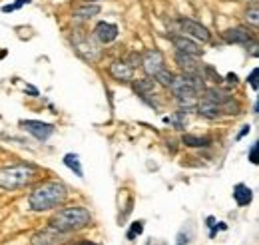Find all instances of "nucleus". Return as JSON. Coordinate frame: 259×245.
I'll use <instances>...</instances> for the list:
<instances>
[{
    "instance_id": "32",
    "label": "nucleus",
    "mask_w": 259,
    "mask_h": 245,
    "mask_svg": "<svg viewBox=\"0 0 259 245\" xmlns=\"http://www.w3.org/2000/svg\"><path fill=\"white\" fill-rule=\"evenodd\" d=\"M74 245H98V243H94V241H78V243Z\"/></svg>"
},
{
    "instance_id": "19",
    "label": "nucleus",
    "mask_w": 259,
    "mask_h": 245,
    "mask_svg": "<svg viewBox=\"0 0 259 245\" xmlns=\"http://www.w3.org/2000/svg\"><path fill=\"white\" fill-rule=\"evenodd\" d=\"M64 166L70 168L78 178H84V170H82V164H80V155H78V153H66Z\"/></svg>"
},
{
    "instance_id": "22",
    "label": "nucleus",
    "mask_w": 259,
    "mask_h": 245,
    "mask_svg": "<svg viewBox=\"0 0 259 245\" xmlns=\"http://www.w3.org/2000/svg\"><path fill=\"white\" fill-rule=\"evenodd\" d=\"M154 78H156V82H160L162 86H165V88H169L176 76H174V74H171L169 70H165V68H162V70H160V72H158V74H156Z\"/></svg>"
},
{
    "instance_id": "16",
    "label": "nucleus",
    "mask_w": 259,
    "mask_h": 245,
    "mask_svg": "<svg viewBox=\"0 0 259 245\" xmlns=\"http://www.w3.org/2000/svg\"><path fill=\"white\" fill-rule=\"evenodd\" d=\"M197 114H199L201 118H207V120H218V118L222 116V108H220L218 104H213V102L203 100V102L197 104Z\"/></svg>"
},
{
    "instance_id": "13",
    "label": "nucleus",
    "mask_w": 259,
    "mask_h": 245,
    "mask_svg": "<svg viewBox=\"0 0 259 245\" xmlns=\"http://www.w3.org/2000/svg\"><path fill=\"white\" fill-rule=\"evenodd\" d=\"M176 62H178V66H180L186 74H201V68H199V64H197V56L184 54V52H176Z\"/></svg>"
},
{
    "instance_id": "2",
    "label": "nucleus",
    "mask_w": 259,
    "mask_h": 245,
    "mask_svg": "<svg viewBox=\"0 0 259 245\" xmlns=\"http://www.w3.org/2000/svg\"><path fill=\"white\" fill-rule=\"evenodd\" d=\"M92 221V215L86 208H80V206H74V208H64L60 210L58 214L50 219V225L64 231V233H72V231H78V229H84L88 227Z\"/></svg>"
},
{
    "instance_id": "14",
    "label": "nucleus",
    "mask_w": 259,
    "mask_h": 245,
    "mask_svg": "<svg viewBox=\"0 0 259 245\" xmlns=\"http://www.w3.org/2000/svg\"><path fill=\"white\" fill-rule=\"evenodd\" d=\"M100 4L96 2H86V4H82V6H78L74 12H72V18L74 20H90V18H94L100 14Z\"/></svg>"
},
{
    "instance_id": "26",
    "label": "nucleus",
    "mask_w": 259,
    "mask_h": 245,
    "mask_svg": "<svg viewBox=\"0 0 259 245\" xmlns=\"http://www.w3.org/2000/svg\"><path fill=\"white\" fill-rule=\"evenodd\" d=\"M245 20L247 22H251L253 26H257V22H259V10H257V4H253L247 12H245Z\"/></svg>"
},
{
    "instance_id": "30",
    "label": "nucleus",
    "mask_w": 259,
    "mask_h": 245,
    "mask_svg": "<svg viewBox=\"0 0 259 245\" xmlns=\"http://www.w3.org/2000/svg\"><path fill=\"white\" fill-rule=\"evenodd\" d=\"M249 130H251V126H243V130L237 134V140H241L243 136H247V134H249Z\"/></svg>"
},
{
    "instance_id": "28",
    "label": "nucleus",
    "mask_w": 259,
    "mask_h": 245,
    "mask_svg": "<svg viewBox=\"0 0 259 245\" xmlns=\"http://www.w3.org/2000/svg\"><path fill=\"white\" fill-rule=\"evenodd\" d=\"M257 74H259V70L257 68H253V70H251V76L247 78V82L251 84V88H253L255 92H257Z\"/></svg>"
},
{
    "instance_id": "23",
    "label": "nucleus",
    "mask_w": 259,
    "mask_h": 245,
    "mask_svg": "<svg viewBox=\"0 0 259 245\" xmlns=\"http://www.w3.org/2000/svg\"><path fill=\"white\" fill-rule=\"evenodd\" d=\"M220 108H222V114H239V110H241V108H239V104H237V102H235L231 96L227 98V100L222 104V106H220Z\"/></svg>"
},
{
    "instance_id": "18",
    "label": "nucleus",
    "mask_w": 259,
    "mask_h": 245,
    "mask_svg": "<svg viewBox=\"0 0 259 245\" xmlns=\"http://www.w3.org/2000/svg\"><path fill=\"white\" fill-rule=\"evenodd\" d=\"M182 144L188 146V148H207L211 144V140L209 138H199V136H194V134H184Z\"/></svg>"
},
{
    "instance_id": "27",
    "label": "nucleus",
    "mask_w": 259,
    "mask_h": 245,
    "mask_svg": "<svg viewBox=\"0 0 259 245\" xmlns=\"http://www.w3.org/2000/svg\"><path fill=\"white\" fill-rule=\"evenodd\" d=\"M249 161H251L253 166H257L259 164V142L251 144V150H249Z\"/></svg>"
},
{
    "instance_id": "9",
    "label": "nucleus",
    "mask_w": 259,
    "mask_h": 245,
    "mask_svg": "<svg viewBox=\"0 0 259 245\" xmlns=\"http://www.w3.org/2000/svg\"><path fill=\"white\" fill-rule=\"evenodd\" d=\"M169 40H171V44H174V48H176L178 52L192 54V56H199V54H201V48L197 46V42L192 40L190 36H186V34H171Z\"/></svg>"
},
{
    "instance_id": "31",
    "label": "nucleus",
    "mask_w": 259,
    "mask_h": 245,
    "mask_svg": "<svg viewBox=\"0 0 259 245\" xmlns=\"http://www.w3.org/2000/svg\"><path fill=\"white\" fill-rule=\"evenodd\" d=\"M24 92L30 94V96H38V90H36L34 86H26V88H24Z\"/></svg>"
},
{
    "instance_id": "8",
    "label": "nucleus",
    "mask_w": 259,
    "mask_h": 245,
    "mask_svg": "<svg viewBox=\"0 0 259 245\" xmlns=\"http://www.w3.org/2000/svg\"><path fill=\"white\" fill-rule=\"evenodd\" d=\"M142 68L148 76H156L163 68V54L160 50H146L142 54Z\"/></svg>"
},
{
    "instance_id": "10",
    "label": "nucleus",
    "mask_w": 259,
    "mask_h": 245,
    "mask_svg": "<svg viewBox=\"0 0 259 245\" xmlns=\"http://www.w3.org/2000/svg\"><path fill=\"white\" fill-rule=\"evenodd\" d=\"M110 76L116 80V82H132L134 78V66L126 60H116L110 64Z\"/></svg>"
},
{
    "instance_id": "4",
    "label": "nucleus",
    "mask_w": 259,
    "mask_h": 245,
    "mask_svg": "<svg viewBox=\"0 0 259 245\" xmlns=\"http://www.w3.org/2000/svg\"><path fill=\"white\" fill-rule=\"evenodd\" d=\"M66 239H68V233L56 229V227H52V225H48V227H44V229H40V231L34 233L30 243L32 245H62Z\"/></svg>"
},
{
    "instance_id": "24",
    "label": "nucleus",
    "mask_w": 259,
    "mask_h": 245,
    "mask_svg": "<svg viewBox=\"0 0 259 245\" xmlns=\"http://www.w3.org/2000/svg\"><path fill=\"white\" fill-rule=\"evenodd\" d=\"M142 231H144V221L142 219H138V221H134L132 225H130L128 233H126V237H128L130 241H134L138 235H142Z\"/></svg>"
},
{
    "instance_id": "17",
    "label": "nucleus",
    "mask_w": 259,
    "mask_h": 245,
    "mask_svg": "<svg viewBox=\"0 0 259 245\" xmlns=\"http://www.w3.org/2000/svg\"><path fill=\"white\" fill-rule=\"evenodd\" d=\"M156 80L152 78V76H148V78H140V80H136L134 84H132V88H134V92H138L140 96H146V94L154 92L156 90Z\"/></svg>"
},
{
    "instance_id": "15",
    "label": "nucleus",
    "mask_w": 259,
    "mask_h": 245,
    "mask_svg": "<svg viewBox=\"0 0 259 245\" xmlns=\"http://www.w3.org/2000/svg\"><path fill=\"white\" fill-rule=\"evenodd\" d=\"M233 199H235V203H237L239 208L249 206V203L253 201V191H251V187L245 184H237L233 187Z\"/></svg>"
},
{
    "instance_id": "20",
    "label": "nucleus",
    "mask_w": 259,
    "mask_h": 245,
    "mask_svg": "<svg viewBox=\"0 0 259 245\" xmlns=\"http://www.w3.org/2000/svg\"><path fill=\"white\" fill-rule=\"evenodd\" d=\"M163 122L171 124L176 130H184V128H186V122H188V120H186V112H176L174 116H165Z\"/></svg>"
},
{
    "instance_id": "33",
    "label": "nucleus",
    "mask_w": 259,
    "mask_h": 245,
    "mask_svg": "<svg viewBox=\"0 0 259 245\" xmlns=\"http://www.w3.org/2000/svg\"><path fill=\"white\" fill-rule=\"evenodd\" d=\"M86 2H100V0H86Z\"/></svg>"
},
{
    "instance_id": "29",
    "label": "nucleus",
    "mask_w": 259,
    "mask_h": 245,
    "mask_svg": "<svg viewBox=\"0 0 259 245\" xmlns=\"http://www.w3.org/2000/svg\"><path fill=\"white\" fill-rule=\"evenodd\" d=\"M227 82H229V84H237V82H239V78H237V74H233V72H229V74H227Z\"/></svg>"
},
{
    "instance_id": "3",
    "label": "nucleus",
    "mask_w": 259,
    "mask_h": 245,
    "mask_svg": "<svg viewBox=\"0 0 259 245\" xmlns=\"http://www.w3.org/2000/svg\"><path fill=\"white\" fill-rule=\"evenodd\" d=\"M38 170L30 164H16L0 170V187L6 191H14L20 187H26L36 180Z\"/></svg>"
},
{
    "instance_id": "25",
    "label": "nucleus",
    "mask_w": 259,
    "mask_h": 245,
    "mask_svg": "<svg viewBox=\"0 0 259 245\" xmlns=\"http://www.w3.org/2000/svg\"><path fill=\"white\" fill-rule=\"evenodd\" d=\"M32 0H16V2H12V4H4L2 6V12L4 14H8V12H14V10H20L22 6H28Z\"/></svg>"
},
{
    "instance_id": "21",
    "label": "nucleus",
    "mask_w": 259,
    "mask_h": 245,
    "mask_svg": "<svg viewBox=\"0 0 259 245\" xmlns=\"http://www.w3.org/2000/svg\"><path fill=\"white\" fill-rule=\"evenodd\" d=\"M201 76H203V80H211L213 84H222V82H224V78H222V76L215 72V68L209 66V64L203 66V74H201Z\"/></svg>"
},
{
    "instance_id": "11",
    "label": "nucleus",
    "mask_w": 259,
    "mask_h": 245,
    "mask_svg": "<svg viewBox=\"0 0 259 245\" xmlns=\"http://www.w3.org/2000/svg\"><path fill=\"white\" fill-rule=\"evenodd\" d=\"M224 40L227 44H249L253 40V34L243 28V26H235V28H229V30L222 32Z\"/></svg>"
},
{
    "instance_id": "5",
    "label": "nucleus",
    "mask_w": 259,
    "mask_h": 245,
    "mask_svg": "<svg viewBox=\"0 0 259 245\" xmlns=\"http://www.w3.org/2000/svg\"><path fill=\"white\" fill-rule=\"evenodd\" d=\"M178 24H180L182 32H184L186 36H190L192 40H199V42H209V40H211L209 30H207L201 22H197V20H192V18H180Z\"/></svg>"
},
{
    "instance_id": "6",
    "label": "nucleus",
    "mask_w": 259,
    "mask_h": 245,
    "mask_svg": "<svg viewBox=\"0 0 259 245\" xmlns=\"http://www.w3.org/2000/svg\"><path fill=\"white\" fill-rule=\"evenodd\" d=\"M20 126H22L28 134H32L38 142H46V140L54 134V126L42 122V120H20Z\"/></svg>"
},
{
    "instance_id": "7",
    "label": "nucleus",
    "mask_w": 259,
    "mask_h": 245,
    "mask_svg": "<svg viewBox=\"0 0 259 245\" xmlns=\"http://www.w3.org/2000/svg\"><path fill=\"white\" fill-rule=\"evenodd\" d=\"M72 46H74V50H76L86 62H96L98 56H100V50L96 48V44L90 42V40L84 38V36H74V38H72Z\"/></svg>"
},
{
    "instance_id": "1",
    "label": "nucleus",
    "mask_w": 259,
    "mask_h": 245,
    "mask_svg": "<svg viewBox=\"0 0 259 245\" xmlns=\"http://www.w3.org/2000/svg\"><path fill=\"white\" fill-rule=\"evenodd\" d=\"M68 197V187L62 182H44L30 193L28 203L34 212H48L58 208Z\"/></svg>"
},
{
    "instance_id": "12",
    "label": "nucleus",
    "mask_w": 259,
    "mask_h": 245,
    "mask_svg": "<svg viewBox=\"0 0 259 245\" xmlns=\"http://www.w3.org/2000/svg\"><path fill=\"white\" fill-rule=\"evenodd\" d=\"M120 34V28L114 24V22H98V26L94 28V36L102 44H110L118 38Z\"/></svg>"
}]
</instances>
